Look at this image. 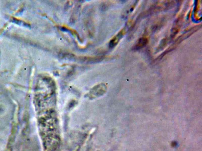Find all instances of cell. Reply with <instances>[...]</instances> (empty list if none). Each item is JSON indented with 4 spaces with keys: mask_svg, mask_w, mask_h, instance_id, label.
<instances>
[{
    "mask_svg": "<svg viewBox=\"0 0 202 151\" xmlns=\"http://www.w3.org/2000/svg\"><path fill=\"white\" fill-rule=\"evenodd\" d=\"M148 42V40L147 38H143L139 39L136 45L135 46L134 49L139 50L143 48L145 46Z\"/></svg>",
    "mask_w": 202,
    "mask_h": 151,
    "instance_id": "cell-1",
    "label": "cell"
}]
</instances>
